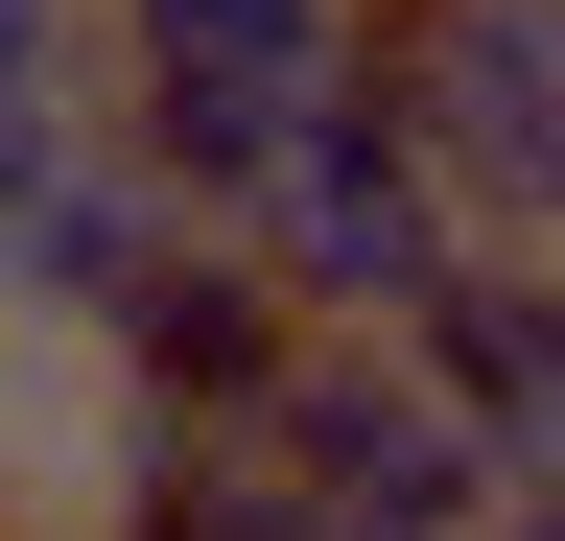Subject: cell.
<instances>
[{
    "label": "cell",
    "mask_w": 565,
    "mask_h": 541,
    "mask_svg": "<svg viewBox=\"0 0 565 541\" xmlns=\"http://www.w3.org/2000/svg\"><path fill=\"white\" fill-rule=\"evenodd\" d=\"M353 95L448 188V236H565V0H353Z\"/></svg>",
    "instance_id": "cell-1"
},
{
    "label": "cell",
    "mask_w": 565,
    "mask_h": 541,
    "mask_svg": "<svg viewBox=\"0 0 565 541\" xmlns=\"http://www.w3.org/2000/svg\"><path fill=\"white\" fill-rule=\"evenodd\" d=\"M236 447L282 470V518H330V541H471L494 518V470L471 424L401 377V329H282V377L236 400Z\"/></svg>",
    "instance_id": "cell-2"
},
{
    "label": "cell",
    "mask_w": 565,
    "mask_h": 541,
    "mask_svg": "<svg viewBox=\"0 0 565 541\" xmlns=\"http://www.w3.org/2000/svg\"><path fill=\"white\" fill-rule=\"evenodd\" d=\"M212 236H236V259H259V283L307 306V329H401L424 283H448V188L401 165V118L353 95V72H330V95L259 142V188H236Z\"/></svg>",
    "instance_id": "cell-3"
},
{
    "label": "cell",
    "mask_w": 565,
    "mask_h": 541,
    "mask_svg": "<svg viewBox=\"0 0 565 541\" xmlns=\"http://www.w3.org/2000/svg\"><path fill=\"white\" fill-rule=\"evenodd\" d=\"M401 377L471 424L494 495H565V283H542V236H448V283L401 306Z\"/></svg>",
    "instance_id": "cell-4"
},
{
    "label": "cell",
    "mask_w": 565,
    "mask_h": 541,
    "mask_svg": "<svg viewBox=\"0 0 565 541\" xmlns=\"http://www.w3.org/2000/svg\"><path fill=\"white\" fill-rule=\"evenodd\" d=\"M282 329H307V306H282L236 236H166V259L118 283V329H95V354H118V400H141V424H236V400L282 377Z\"/></svg>",
    "instance_id": "cell-5"
},
{
    "label": "cell",
    "mask_w": 565,
    "mask_h": 541,
    "mask_svg": "<svg viewBox=\"0 0 565 541\" xmlns=\"http://www.w3.org/2000/svg\"><path fill=\"white\" fill-rule=\"evenodd\" d=\"M353 72V0H95V95H212V118H307Z\"/></svg>",
    "instance_id": "cell-6"
},
{
    "label": "cell",
    "mask_w": 565,
    "mask_h": 541,
    "mask_svg": "<svg viewBox=\"0 0 565 541\" xmlns=\"http://www.w3.org/2000/svg\"><path fill=\"white\" fill-rule=\"evenodd\" d=\"M166 236H189L166 188H141L118 142H71V165L24 188V236H0V329H71V354H95V329H118V283H141Z\"/></svg>",
    "instance_id": "cell-7"
},
{
    "label": "cell",
    "mask_w": 565,
    "mask_h": 541,
    "mask_svg": "<svg viewBox=\"0 0 565 541\" xmlns=\"http://www.w3.org/2000/svg\"><path fill=\"white\" fill-rule=\"evenodd\" d=\"M95 541H282V470L236 424H141L118 400V470H95Z\"/></svg>",
    "instance_id": "cell-8"
},
{
    "label": "cell",
    "mask_w": 565,
    "mask_h": 541,
    "mask_svg": "<svg viewBox=\"0 0 565 541\" xmlns=\"http://www.w3.org/2000/svg\"><path fill=\"white\" fill-rule=\"evenodd\" d=\"M0 95H95V0H0Z\"/></svg>",
    "instance_id": "cell-9"
},
{
    "label": "cell",
    "mask_w": 565,
    "mask_h": 541,
    "mask_svg": "<svg viewBox=\"0 0 565 541\" xmlns=\"http://www.w3.org/2000/svg\"><path fill=\"white\" fill-rule=\"evenodd\" d=\"M471 541H565V495H494V518H471Z\"/></svg>",
    "instance_id": "cell-10"
},
{
    "label": "cell",
    "mask_w": 565,
    "mask_h": 541,
    "mask_svg": "<svg viewBox=\"0 0 565 541\" xmlns=\"http://www.w3.org/2000/svg\"><path fill=\"white\" fill-rule=\"evenodd\" d=\"M0 518H24V400H0Z\"/></svg>",
    "instance_id": "cell-11"
},
{
    "label": "cell",
    "mask_w": 565,
    "mask_h": 541,
    "mask_svg": "<svg viewBox=\"0 0 565 541\" xmlns=\"http://www.w3.org/2000/svg\"><path fill=\"white\" fill-rule=\"evenodd\" d=\"M0 541H95V518H0Z\"/></svg>",
    "instance_id": "cell-12"
},
{
    "label": "cell",
    "mask_w": 565,
    "mask_h": 541,
    "mask_svg": "<svg viewBox=\"0 0 565 541\" xmlns=\"http://www.w3.org/2000/svg\"><path fill=\"white\" fill-rule=\"evenodd\" d=\"M282 541H330V518H282Z\"/></svg>",
    "instance_id": "cell-13"
}]
</instances>
